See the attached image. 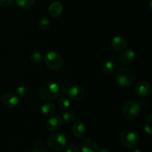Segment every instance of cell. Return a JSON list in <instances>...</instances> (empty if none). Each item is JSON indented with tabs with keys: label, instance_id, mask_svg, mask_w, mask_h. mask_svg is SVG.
<instances>
[{
	"label": "cell",
	"instance_id": "6da1fadb",
	"mask_svg": "<svg viewBox=\"0 0 152 152\" xmlns=\"http://www.w3.org/2000/svg\"><path fill=\"white\" fill-rule=\"evenodd\" d=\"M60 88L59 85L53 82H48L40 87L39 91V96L47 102H50L59 96Z\"/></svg>",
	"mask_w": 152,
	"mask_h": 152
},
{
	"label": "cell",
	"instance_id": "7a4b0ae2",
	"mask_svg": "<svg viewBox=\"0 0 152 152\" xmlns=\"http://www.w3.org/2000/svg\"><path fill=\"white\" fill-rule=\"evenodd\" d=\"M116 80L120 86L124 88L131 87L135 82V74L132 69L121 68L117 71Z\"/></svg>",
	"mask_w": 152,
	"mask_h": 152
},
{
	"label": "cell",
	"instance_id": "3957f363",
	"mask_svg": "<svg viewBox=\"0 0 152 152\" xmlns=\"http://www.w3.org/2000/svg\"><path fill=\"white\" fill-rule=\"evenodd\" d=\"M49 148L53 151L60 152L65 150L67 144V139L65 136L59 132H53L49 135L47 140Z\"/></svg>",
	"mask_w": 152,
	"mask_h": 152
},
{
	"label": "cell",
	"instance_id": "277c9868",
	"mask_svg": "<svg viewBox=\"0 0 152 152\" xmlns=\"http://www.w3.org/2000/svg\"><path fill=\"white\" fill-rule=\"evenodd\" d=\"M122 144L127 148H134L139 145L140 137L137 134L131 129L123 131L120 135Z\"/></svg>",
	"mask_w": 152,
	"mask_h": 152
},
{
	"label": "cell",
	"instance_id": "5b68a950",
	"mask_svg": "<svg viewBox=\"0 0 152 152\" xmlns=\"http://www.w3.org/2000/svg\"><path fill=\"white\" fill-rule=\"evenodd\" d=\"M123 115L126 120H134L138 117L140 111V107L138 102L134 100H129L124 104L123 106Z\"/></svg>",
	"mask_w": 152,
	"mask_h": 152
},
{
	"label": "cell",
	"instance_id": "8992f818",
	"mask_svg": "<svg viewBox=\"0 0 152 152\" xmlns=\"http://www.w3.org/2000/svg\"><path fill=\"white\" fill-rule=\"evenodd\" d=\"M44 59L48 68L52 71H57L62 65V56L59 53L53 50L48 52L45 56Z\"/></svg>",
	"mask_w": 152,
	"mask_h": 152
},
{
	"label": "cell",
	"instance_id": "52a82bcc",
	"mask_svg": "<svg viewBox=\"0 0 152 152\" xmlns=\"http://www.w3.org/2000/svg\"><path fill=\"white\" fill-rule=\"evenodd\" d=\"M135 93L140 97H146L151 93V86L147 81L139 82L135 86Z\"/></svg>",
	"mask_w": 152,
	"mask_h": 152
},
{
	"label": "cell",
	"instance_id": "ba28073f",
	"mask_svg": "<svg viewBox=\"0 0 152 152\" xmlns=\"http://www.w3.org/2000/svg\"><path fill=\"white\" fill-rule=\"evenodd\" d=\"M82 152H98L99 145L94 138L88 137L83 140L80 144Z\"/></svg>",
	"mask_w": 152,
	"mask_h": 152
},
{
	"label": "cell",
	"instance_id": "9c48e42d",
	"mask_svg": "<svg viewBox=\"0 0 152 152\" xmlns=\"http://www.w3.org/2000/svg\"><path fill=\"white\" fill-rule=\"evenodd\" d=\"M1 102L7 108H13L19 104V98L12 92H7L1 96Z\"/></svg>",
	"mask_w": 152,
	"mask_h": 152
},
{
	"label": "cell",
	"instance_id": "30bf717a",
	"mask_svg": "<svg viewBox=\"0 0 152 152\" xmlns=\"http://www.w3.org/2000/svg\"><path fill=\"white\" fill-rule=\"evenodd\" d=\"M63 120L59 116H54L49 119L45 124V127L49 132H56L62 128Z\"/></svg>",
	"mask_w": 152,
	"mask_h": 152
},
{
	"label": "cell",
	"instance_id": "8fae6325",
	"mask_svg": "<svg viewBox=\"0 0 152 152\" xmlns=\"http://www.w3.org/2000/svg\"><path fill=\"white\" fill-rule=\"evenodd\" d=\"M68 96L74 100H80L85 96V90L80 86H74L68 90Z\"/></svg>",
	"mask_w": 152,
	"mask_h": 152
},
{
	"label": "cell",
	"instance_id": "7c38bea8",
	"mask_svg": "<svg viewBox=\"0 0 152 152\" xmlns=\"http://www.w3.org/2000/svg\"><path fill=\"white\" fill-rule=\"evenodd\" d=\"M135 57H136L135 52L132 49L123 50L120 54V60L126 65H130L133 64L135 60Z\"/></svg>",
	"mask_w": 152,
	"mask_h": 152
},
{
	"label": "cell",
	"instance_id": "4fadbf2b",
	"mask_svg": "<svg viewBox=\"0 0 152 152\" xmlns=\"http://www.w3.org/2000/svg\"><path fill=\"white\" fill-rule=\"evenodd\" d=\"M73 135L77 138H80L84 136L86 132V127L84 123L82 121H77L73 124L71 128Z\"/></svg>",
	"mask_w": 152,
	"mask_h": 152
},
{
	"label": "cell",
	"instance_id": "5bb4252c",
	"mask_svg": "<svg viewBox=\"0 0 152 152\" xmlns=\"http://www.w3.org/2000/svg\"><path fill=\"white\" fill-rule=\"evenodd\" d=\"M56 110V105L50 102H46L42 104L40 108V112L42 115L45 117H50L55 114Z\"/></svg>",
	"mask_w": 152,
	"mask_h": 152
},
{
	"label": "cell",
	"instance_id": "9a60e30c",
	"mask_svg": "<svg viewBox=\"0 0 152 152\" xmlns=\"http://www.w3.org/2000/svg\"><path fill=\"white\" fill-rule=\"evenodd\" d=\"M126 45H127V41L126 39L123 37H115L112 39L111 41V46L114 50H123V49L126 48Z\"/></svg>",
	"mask_w": 152,
	"mask_h": 152
},
{
	"label": "cell",
	"instance_id": "2e32d148",
	"mask_svg": "<svg viewBox=\"0 0 152 152\" xmlns=\"http://www.w3.org/2000/svg\"><path fill=\"white\" fill-rule=\"evenodd\" d=\"M63 10V6L59 1H53L49 5L48 13L50 16L56 18L60 16Z\"/></svg>",
	"mask_w": 152,
	"mask_h": 152
},
{
	"label": "cell",
	"instance_id": "e0dca14e",
	"mask_svg": "<svg viewBox=\"0 0 152 152\" xmlns=\"http://www.w3.org/2000/svg\"><path fill=\"white\" fill-rule=\"evenodd\" d=\"M101 69H102V72L105 73V74L110 75V74H112L115 71L116 66L112 61L106 60L102 64Z\"/></svg>",
	"mask_w": 152,
	"mask_h": 152
},
{
	"label": "cell",
	"instance_id": "ac0fdd59",
	"mask_svg": "<svg viewBox=\"0 0 152 152\" xmlns=\"http://www.w3.org/2000/svg\"><path fill=\"white\" fill-rule=\"evenodd\" d=\"M58 107L59 109L62 111H65L69 110L70 107H71V102L68 99L65 97H61L58 100L57 102Z\"/></svg>",
	"mask_w": 152,
	"mask_h": 152
},
{
	"label": "cell",
	"instance_id": "d6986e66",
	"mask_svg": "<svg viewBox=\"0 0 152 152\" xmlns=\"http://www.w3.org/2000/svg\"><path fill=\"white\" fill-rule=\"evenodd\" d=\"M35 0H16V3L19 7L22 9H30L34 4Z\"/></svg>",
	"mask_w": 152,
	"mask_h": 152
},
{
	"label": "cell",
	"instance_id": "ffe728a7",
	"mask_svg": "<svg viewBox=\"0 0 152 152\" xmlns=\"http://www.w3.org/2000/svg\"><path fill=\"white\" fill-rule=\"evenodd\" d=\"M43 59H44V56H42V54L41 53H39V52L37 51L31 53V56H30V60H31V62L33 64H36V65L41 64Z\"/></svg>",
	"mask_w": 152,
	"mask_h": 152
},
{
	"label": "cell",
	"instance_id": "44dd1931",
	"mask_svg": "<svg viewBox=\"0 0 152 152\" xmlns=\"http://www.w3.org/2000/svg\"><path fill=\"white\" fill-rule=\"evenodd\" d=\"M76 117L77 116H76L75 113L71 111H69V110L64 111V113L62 114V118L67 123H74L76 119Z\"/></svg>",
	"mask_w": 152,
	"mask_h": 152
},
{
	"label": "cell",
	"instance_id": "7402d4cb",
	"mask_svg": "<svg viewBox=\"0 0 152 152\" xmlns=\"http://www.w3.org/2000/svg\"><path fill=\"white\" fill-rule=\"evenodd\" d=\"M38 25L39 29L42 30V31H48L50 26V20L47 17H45V16H42L39 19V21Z\"/></svg>",
	"mask_w": 152,
	"mask_h": 152
},
{
	"label": "cell",
	"instance_id": "603a6c76",
	"mask_svg": "<svg viewBox=\"0 0 152 152\" xmlns=\"http://www.w3.org/2000/svg\"><path fill=\"white\" fill-rule=\"evenodd\" d=\"M151 120H152V115L151 114H149V115L146 117V119H145V126H144V129H145V132L149 135H151V134H152Z\"/></svg>",
	"mask_w": 152,
	"mask_h": 152
},
{
	"label": "cell",
	"instance_id": "cb8c5ba5",
	"mask_svg": "<svg viewBox=\"0 0 152 152\" xmlns=\"http://www.w3.org/2000/svg\"><path fill=\"white\" fill-rule=\"evenodd\" d=\"M31 152H47V148L43 142H37L32 148Z\"/></svg>",
	"mask_w": 152,
	"mask_h": 152
},
{
	"label": "cell",
	"instance_id": "d4e9b609",
	"mask_svg": "<svg viewBox=\"0 0 152 152\" xmlns=\"http://www.w3.org/2000/svg\"><path fill=\"white\" fill-rule=\"evenodd\" d=\"M29 91L30 89L29 88H28V86H25V85L19 86V87L17 88V89H16V93H17V94L20 96H27V95L29 94Z\"/></svg>",
	"mask_w": 152,
	"mask_h": 152
},
{
	"label": "cell",
	"instance_id": "484cf974",
	"mask_svg": "<svg viewBox=\"0 0 152 152\" xmlns=\"http://www.w3.org/2000/svg\"><path fill=\"white\" fill-rule=\"evenodd\" d=\"M14 0H0V6L3 7H10L13 3Z\"/></svg>",
	"mask_w": 152,
	"mask_h": 152
},
{
	"label": "cell",
	"instance_id": "4316f807",
	"mask_svg": "<svg viewBox=\"0 0 152 152\" xmlns=\"http://www.w3.org/2000/svg\"><path fill=\"white\" fill-rule=\"evenodd\" d=\"M65 152H79L78 148L74 145H69L65 147Z\"/></svg>",
	"mask_w": 152,
	"mask_h": 152
},
{
	"label": "cell",
	"instance_id": "83f0119b",
	"mask_svg": "<svg viewBox=\"0 0 152 152\" xmlns=\"http://www.w3.org/2000/svg\"><path fill=\"white\" fill-rule=\"evenodd\" d=\"M138 104H139L140 107L141 108V107L147 106V105H148V102L145 99H140V101L139 102H138Z\"/></svg>",
	"mask_w": 152,
	"mask_h": 152
},
{
	"label": "cell",
	"instance_id": "f1b7e54d",
	"mask_svg": "<svg viewBox=\"0 0 152 152\" xmlns=\"http://www.w3.org/2000/svg\"><path fill=\"white\" fill-rule=\"evenodd\" d=\"M98 152H110V151L106 148H102L100 149H99Z\"/></svg>",
	"mask_w": 152,
	"mask_h": 152
},
{
	"label": "cell",
	"instance_id": "f546056e",
	"mask_svg": "<svg viewBox=\"0 0 152 152\" xmlns=\"http://www.w3.org/2000/svg\"><path fill=\"white\" fill-rule=\"evenodd\" d=\"M133 152H142V151H141L140 149H136V150H134Z\"/></svg>",
	"mask_w": 152,
	"mask_h": 152
},
{
	"label": "cell",
	"instance_id": "4dcf8cb0",
	"mask_svg": "<svg viewBox=\"0 0 152 152\" xmlns=\"http://www.w3.org/2000/svg\"><path fill=\"white\" fill-rule=\"evenodd\" d=\"M21 152H28V151H21Z\"/></svg>",
	"mask_w": 152,
	"mask_h": 152
}]
</instances>
